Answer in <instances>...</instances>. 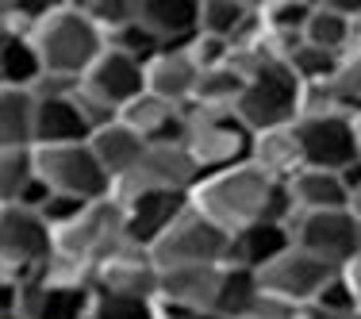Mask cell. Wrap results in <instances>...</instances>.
<instances>
[{"mask_svg": "<svg viewBox=\"0 0 361 319\" xmlns=\"http://www.w3.org/2000/svg\"><path fill=\"white\" fill-rule=\"evenodd\" d=\"M188 200L204 219H212L227 235H238L254 223H288L296 215L288 185L262 174L254 162L219 169V174H204L188 193Z\"/></svg>", "mask_w": 361, "mask_h": 319, "instance_id": "cell-1", "label": "cell"}, {"mask_svg": "<svg viewBox=\"0 0 361 319\" xmlns=\"http://www.w3.org/2000/svg\"><path fill=\"white\" fill-rule=\"evenodd\" d=\"M35 47L42 54V66H47V77L81 81L108 50V39L81 12L77 0H58L54 16L35 31Z\"/></svg>", "mask_w": 361, "mask_h": 319, "instance_id": "cell-2", "label": "cell"}, {"mask_svg": "<svg viewBox=\"0 0 361 319\" xmlns=\"http://www.w3.org/2000/svg\"><path fill=\"white\" fill-rule=\"evenodd\" d=\"M185 150L200 166V174L250 162L254 131L238 119V112H212V108H188L185 112Z\"/></svg>", "mask_w": 361, "mask_h": 319, "instance_id": "cell-3", "label": "cell"}, {"mask_svg": "<svg viewBox=\"0 0 361 319\" xmlns=\"http://www.w3.org/2000/svg\"><path fill=\"white\" fill-rule=\"evenodd\" d=\"M54 258V227L20 204H0V277L31 281Z\"/></svg>", "mask_w": 361, "mask_h": 319, "instance_id": "cell-4", "label": "cell"}, {"mask_svg": "<svg viewBox=\"0 0 361 319\" xmlns=\"http://www.w3.org/2000/svg\"><path fill=\"white\" fill-rule=\"evenodd\" d=\"M231 239L223 227L204 219L200 212L188 204L173 219V227L150 246V258L158 270H188V265H227L231 258Z\"/></svg>", "mask_w": 361, "mask_h": 319, "instance_id": "cell-5", "label": "cell"}, {"mask_svg": "<svg viewBox=\"0 0 361 319\" xmlns=\"http://www.w3.org/2000/svg\"><path fill=\"white\" fill-rule=\"evenodd\" d=\"M39 177L50 193L73 196V200H104L111 196V177L97 162L89 143H70V146H35Z\"/></svg>", "mask_w": 361, "mask_h": 319, "instance_id": "cell-6", "label": "cell"}, {"mask_svg": "<svg viewBox=\"0 0 361 319\" xmlns=\"http://www.w3.org/2000/svg\"><path fill=\"white\" fill-rule=\"evenodd\" d=\"M235 112L254 135L273 131V127H292L300 119V77L285 62L265 66L262 73H254L246 81Z\"/></svg>", "mask_w": 361, "mask_h": 319, "instance_id": "cell-7", "label": "cell"}, {"mask_svg": "<svg viewBox=\"0 0 361 319\" xmlns=\"http://www.w3.org/2000/svg\"><path fill=\"white\" fill-rule=\"evenodd\" d=\"M292 246L319 258L331 270H342L361 254V219L350 208L342 212H296L288 219Z\"/></svg>", "mask_w": 361, "mask_h": 319, "instance_id": "cell-8", "label": "cell"}, {"mask_svg": "<svg viewBox=\"0 0 361 319\" xmlns=\"http://www.w3.org/2000/svg\"><path fill=\"white\" fill-rule=\"evenodd\" d=\"M200 177L204 174L192 162V154L185 150V143H158L146 150V158L123 181H116L111 196L119 204H127L135 196H150V193H192Z\"/></svg>", "mask_w": 361, "mask_h": 319, "instance_id": "cell-9", "label": "cell"}, {"mask_svg": "<svg viewBox=\"0 0 361 319\" xmlns=\"http://www.w3.org/2000/svg\"><path fill=\"white\" fill-rule=\"evenodd\" d=\"M338 270H331V265H323L319 258L304 254L300 246H288L281 258H273L269 265H262L257 270V284H262L265 292H273V296L288 300V304L304 308L312 304L315 296L323 292V284L334 277Z\"/></svg>", "mask_w": 361, "mask_h": 319, "instance_id": "cell-10", "label": "cell"}, {"mask_svg": "<svg viewBox=\"0 0 361 319\" xmlns=\"http://www.w3.org/2000/svg\"><path fill=\"white\" fill-rule=\"evenodd\" d=\"M296 135L304 146V162L315 169H342L357 166V135L354 116H323V119H296Z\"/></svg>", "mask_w": 361, "mask_h": 319, "instance_id": "cell-11", "label": "cell"}, {"mask_svg": "<svg viewBox=\"0 0 361 319\" xmlns=\"http://www.w3.org/2000/svg\"><path fill=\"white\" fill-rule=\"evenodd\" d=\"M158 284H161V270L150 258V250L127 243L97 270L92 292L119 296V300H158Z\"/></svg>", "mask_w": 361, "mask_h": 319, "instance_id": "cell-12", "label": "cell"}, {"mask_svg": "<svg viewBox=\"0 0 361 319\" xmlns=\"http://www.w3.org/2000/svg\"><path fill=\"white\" fill-rule=\"evenodd\" d=\"M81 89L92 92L97 100H104L108 108L123 112L135 97L146 92V62L123 54V50H116V47H108L104 54H100V62L81 77Z\"/></svg>", "mask_w": 361, "mask_h": 319, "instance_id": "cell-13", "label": "cell"}, {"mask_svg": "<svg viewBox=\"0 0 361 319\" xmlns=\"http://www.w3.org/2000/svg\"><path fill=\"white\" fill-rule=\"evenodd\" d=\"M111 200H116V196H111ZM188 204H192L188 193H150V196L127 200L123 212H127V239H131V246L150 250L169 227H173V219L188 208Z\"/></svg>", "mask_w": 361, "mask_h": 319, "instance_id": "cell-14", "label": "cell"}, {"mask_svg": "<svg viewBox=\"0 0 361 319\" xmlns=\"http://www.w3.org/2000/svg\"><path fill=\"white\" fill-rule=\"evenodd\" d=\"M200 85V70L188 58V47H166L146 62V92L169 100L177 108H188Z\"/></svg>", "mask_w": 361, "mask_h": 319, "instance_id": "cell-15", "label": "cell"}, {"mask_svg": "<svg viewBox=\"0 0 361 319\" xmlns=\"http://www.w3.org/2000/svg\"><path fill=\"white\" fill-rule=\"evenodd\" d=\"M219 289H223V265H188V270H161L158 300L177 308L219 315Z\"/></svg>", "mask_w": 361, "mask_h": 319, "instance_id": "cell-16", "label": "cell"}, {"mask_svg": "<svg viewBox=\"0 0 361 319\" xmlns=\"http://www.w3.org/2000/svg\"><path fill=\"white\" fill-rule=\"evenodd\" d=\"M139 23L161 47H188L200 35V0H139Z\"/></svg>", "mask_w": 361, "mask_h": 319, "instance_id": "cell-17", "label": "cell"}, {"mask_svg": "<svg viewBox=\"0 0 361 319\" xmlns=\"http://www.w3.org/2000/svg\"><path fill=\"white\" fill-rule=\"evenodd\" d=\"M39 97V143L35 146H70V143H89L92 127L85 112L77 108V89L73 92H35Z\"/></svg>", "mask_w": 361, "mask_h": 319, "instance_id": "cell-18", "label": "cell"}, {"mask_svg": "<svg viewBox=\"0 0 361 319\" xmlns=\"http://www.w3.org/2000/svg\"><path fill=\"white\" fill-rule=\"evenodd\" d=\"M185 112L188 108H177V104H169V100L154 97V92H142V97H135L131 104L119 112V119H123L139 139L158 146V143H180L185 139Z\"/></svg>", "mask_w": 361, "mask_h": 319, "instance_id": "cell-19", "label": "cell"}, {"mask_svg": "<svg viewBox=\"0 0 361 319\" xmlns=\"http://www.w3.org/2000/svg\"><path fill=\"white\" fill-rule=\"evenodd\" d=\"M50 188L39 177L35 150H0V204H20V208H42Z\"/></svg>", "mask_w": 361, "mask_h": 319, "instance_id": "cell-20", "label": "cell"}, {"mask_svg": "<svg viewBox=\"0 0 361 319\" xmlns=\"http://www.w3.org/2000/svg\"><path fill=\"white\" fill-rule=\"evenodd\" d=\"M250 162L262 169V174H269L273 181L288 185V181L307 166L304 146H300V135H296V124L292 127H273V131H257L254 146H250Z\"/></svg>", "mask_w": 361, "mask_h": 319, "instance_id": "cell-21", "label": "cell"}, {"mask_svg": "<svg viewBox=\"0 0 361 319\" xmlns=\"http://www.w3.org/2000/svg\"><path fill=\"white\" fill-rule=\"evenodd\" d=\"M89 146H92V154H97V162L104 166V174L111 177V188H116V181H123L127 174H131V169L146 158V150H150V143L139 139L123 119L100 127V131L89 139Z\"/></svg>", "mask_w": 361, "mask_h": 319, "instance_id": "cell-22", "label": "cell"}, {"mask_svg": "<svg viewBox=\"0 0 361 319\" xmlns=\"http://www.w3.org/2000/svg\"><path fill=\"white\" fill-rule=\"evenodd\" d=\"M39 97L31 89H0V150H35Z\"/></svg>", "mask_w": 361, "mask_h": 319, "instance_id": "cell-23", "label": "cell"}, {"mask_svg": "<svg viewBox=\"0 0 361 319\" xmlns=\"http://www.w3.org/2000/svg\"><path fill=\"white\" fill-rule=\"evenodd\" d=\"M288 196L296 204V212H342V208H350V188L342 181V174H334V169L304 166L288 181Z\"/></svg>", "mask_w": 361, "mask_h": 319, "instance_id": "cell-24", "label": "cell"}, {"mask_svg": "<svg viewBox=\"0 0 361 319\" xmlns=\"http://www.w3.org/2000/svg\"><path fill=\"white\" fill-rule=\"evenodd\" d=\"M200 31L227 42H246L262 31L257 0H200Z\"/></svg>", "mask_w": 361, "mask_h": 319, "instance_id": "cell-25", "label": "cell"}, {"mask_svg": "<svg viewBox=\"0 0 361 319\" xmlns=\"http://www.w3.org/2000/svg\"><path fill=\"white\" fill-rule=\"evenodd\" d=\"M47 77L42 54L35 47V35H12L0 31V89H39Z\"/></svg>", "mask_w": 361, "mask_h": 319, "instance_id": "cell-26", "label": "cell"}, {"mask_svg": "<svg viewBox=\"0 0 361 319\" xmlns=\"http://www.w3.org/2000/svg\"><path fill=\"white\" fill-rule=\"evenodd\" d=\"M292 246V231L288 223H254V227L238 231L231 239V258L227 265H243V270H262L273 258H281Z\"/></svg>", "mask_w": 361, "mask_h": 319, "instance_id": "cell-27", "label": "cell"}, {"mask_svg": "<svg viewBox=\"0 0 361 319\" xmlns=\"http://www.w3.org/2000/svg\"><path fill=\"white\" fill-rule=\"evenodd\" d=\"M304 39L319 50H331V54H350L357 47V20L346 16L334 0H315L312 20L304 28Z\"/></svg>", "mask_w": 361, "mask_h": 319, "instance_id": "cell-28", "label": "cell"}, {"mask_svg": "<svg viewBox=\"0 0 361 319\" xmlns=\"http://www.w3.org/2000/svg\"><path fill=\"white\" fill-rule=\"evenodd\" d=\"M243 89H246V77L227 66V70H212V73H200V85H196V97L188 108H212V112H235L238 100H243Z\"/></svg>", "mask_w": 361, "mask_h": 319, "instance_id": "cell-29", "label": "cell"}, {"mask_svg": "<svg viewBox=\"0 0 361 319\" xmlns=\"http://www.w3.org/2000/svg\"><path fill=\"white\" fill-rule=\"evenodd\" d=\"M315 0H257V20L265 35H304Z\"/></svg>", "mask_w": 361, "mask_h": 319, "instance_id": "cell-30", "label": "cell"}, {"mask_svg": "<svg viewBox=\"0 0 361 319\" xmlns=\"http://www.w3.org/2000/svg\"><path fill=\"white\" fill-rule=\"evenodd\" d=\"M58 0H0V31L12 35H35L54 16Z\"/></svg>", "mask_w": 361, "mask_h": 319, "instance_id": "cell-31", "label": "cell"}, {"mask_svg": "<svg viewBox=\"0 0 361 319\" xmlns=\"http://www.w3.org/2000/svg\"><path fill=\"white\" fill-rule=\"evenodd\" d=\"M81 12L97 23V31L104 39L119 35L123 28H131L139 20V0H77Z\"/></svg>", "mask_w": 361, "mask_h": 319, "instance_id": "cell-32", "label": "cell"}, {"mask_svg": "<svg viewBox=\"0 0 361 319\" xmlns=\"http://www.w3.org/2000/svg\"><path fill=\"white\" fill-rule=\"evenodd\" d=\"M81 319H158V312H154V300H119L104 292H89Z\"/></svg>", "mask_w": 361, "mask_h": 319, "instance_id": "cell-33", "label": "cell"}, {"mask_svg": "<svg viewBox=\"0 0 361 319\" xmlns=\"http://www.w3.org/2000/svg\"><path fill=\"white\" fill-rule=\"evenodd\" d=\"M285 66L300 77V81H331L334 70H338V54L319 50V47H312V42L304 39V42L296 47V54H292Z\"/></svg>", "mask_w": 361, "mask_h": 319, "instance_id": "cell-34", "label": "cell"}, {"mask_svg": "<svg viewBox=\"0 0 361 319\" xmlns=\"http://www.w3.org/2000/svg\"><path fill=\"white\" fill-rule=\"evenodd\" d=\"M331 85L338 92L346 116H361V47H354L350 54L338 58V70H334Z\"/></svg>", "mask_w": 361, "mask_h": 319, "instance_id": "cell-35", "label": "cell"}, {"mask_svg": "<svg viewBox=\"0 0 361 319\" xmlns=\"http://www.w3.org/2000/svg\"><path fill=\"white\" fill-rule=\"evenodd\" d=\"M323 116H346L334 85L331 81H300V119H323Z\"/></svg>", "mask_w": 361, "mask_h": 319, "instance_id": "cell-36", "label": "cell"}, {"mask_svg": "<svg viewBox=\"0 0 361 319\" xmlns=\"http://www.w3.org/2000/svg\"><path fill=\"white\" fill-rule=\"evenodd\" d=\"M188 58L196 62V70L200 73H212V70H227L231 62H235V42L227 39H216V35H196L188 42Z\"/></svg>", "mask_w": 361, "mask_h": 319, "instance_id": "cell-37", "label": "cell"}, {"mask_svg": "<svg viewBox=\"0 0 361 319\" xmlns=\"http://www.w3.org/2000/svg\"><path fill=\"white\" fill-rule=\"evenodd\" d=\"M312 304H319L323 312H331V315H338V319L357 315V300H354V292H350V284L342 281V273H334V277L323 284V292L312 300Z\"/></svg>", "mask_w": 361, "mask_h": 319, "instance_id": "cell-38", "label": "cell"}, {"mask_svg": "<svg viewBox=\"0 0 361 319\" xmlns=\"http://www.w3.org/2000/svg\"><path fill=\"white\" fill-rule=\"evenodd\" d=\"M81 212H85V200H73V196H62V193H50L47 204L39 208V215H42V219H47L54 231H62L66 223H73Z\"/></svg>", "mask_w": 361, "mask_h": 319, "instance_id": "cell-39", "label": "cell"}, {"mask_svg": "<svg viewBox=\"0 0 361 319\" xmlns=\"http://www.w3.org/2000/svg\"><path fill=\"white\" fill-rule=\"evenodd\" d=\"M154 312L158 319H223L216 312H196V308H177V304H166V300H154Z\"/></svg>", "mask_w": 361, "mask_h": 319, "instance_id": "cell-40", "label": "cell"}, {"mask_svg": "<svg viewBox=\"0 0 361 319\" xmlns=\"http://www.w3.org/2000/svg\"><path fill=\"white\" fill-rule=\"evenodd\" d=\"M342 181H346V188H350V212L361 219V162L350 169H342Z\"/></svg>", "mask_w": 361, "mask_h": 319, "instance_id": "cell-41", "label": "cell"}, {"mask_svg": "<svg viewBox=\"0 0 361 319\" xmlns=\"http://www.w3.org/2000/svg\"><path fill=\"white\" fill-rule=\"evenodd\" d=\"M338 273H342V281L350 284V292H354V300H357V312H361V254L350 265H342Z\"/></svg>", "mask_w": 361, "mask_h": 319, "instance_id": "cell-42", "label": "cell"}, {"mask_svg": "<svg viewBox=\"0 0 361 319\" xmlns=\"http://www.w3.org/2000/svg\"><path fill=\"white\" fill-rule=\"evenodd\" d=\"M296 319H338V315L323 312L319 304H304V308H300V315H296Z\"/></svg>", "mask_w": 361, "mask_h": 319, "instance_id": "cell-43", "label": "cell"}, {"mask_svg": "<svg viewBox=\"0 0 361 319\" xmlns=\"http://www.w3.org/2000/svg\"><path fill=\"white\" fill-rule=\"evenodd\" d=\"M354 135H357V158H361V116H354Z\"/></svg>", "mask_w": 361, "mask_h": 319, "instance_id": "cell-44", "label": "cell"}, {"mask_svg": "<svg viewBox=\"0 0 361 319\" xmlns=\"http://www.w3.org/2000/svg\"><path fill=\"white\" fill-rule=\"evenodd\" d=\"M357 47H361V16H357Z\"/></svg>", "mask_w": 361, "mask_h": 319, "instance_id": "cell-45", "label": "cell"}, {"mask_svg": "<svg viewBox=\"0 0 361 319\" xmlns=\"http://www.w3.org/2000/svg\"><path fill=\"white\" fill-rule=\"evenodd\" d=\"M0 319H27V315H0Z\"/></svg>", "mask_w": 361, "mask_h": 319, "instance_id": "cell-46", "label": "cell"}, {"mask_svg": "<svg viewBox=\"0 0 361 319\" xmlns=\"http://www.w3.org/2000/svg\"><path fill=\"white\" fill-rule=\"evenodd\" d=\"M350 319H361V312H357V315H350Z\"/></svg>", "mask_w": 361, "mask_h": 319, "instance_id": "cell-47", "label": "cell"}]
</instances>
